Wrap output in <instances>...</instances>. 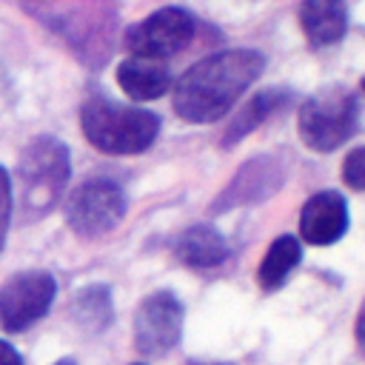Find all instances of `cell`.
<instances>
[{
	"instance_id": "cell-9",
	"label": "cell",
	"mask_w": 365,
	"mask_h": 365,
	"mask_svg": "<svg viewBox=\"0 0 365 365\" xmlns=\"http://www.w3.org/2000/svg\"><path fill=\"white\" fill-rule=\"evenodd\" d=\"M282 182H285L282 163L277 157L259 154V157L248 160L245 165H240V171L231 177V182L220 191V197L214 200V214H222V211L240 208V205H257V202L268 200L271 194H277Z\"/></svg>"
},
{
	"instance_id": "cell-22",
	"label": "cell",
	"mask_w": 365,
	"mask_h": 365,
	"mask_svg": "<svg viewBox=\"0 0 365 365\" xmlns=\"http://www.w3.org/2000/svg\"><path fill=\"white\" fill-rule=\"evenodd\" d=\"M188 365H205V362H188Z\"/></svg>"
},
{
	"instance_id": "cell-21",
	"label": "cell",
	"mask_w": 365,
	"mask_h": 365,
	"mask_svg": "<svg viewBox=\"0 0 365 365\" xmlns=\"http://www.w3.org/2000/svg\"><path fill=\"white\" fill-rule=\"evenodd\" d=\"M54 365H77V362H74V359H57Z\"/></svg>"
},
{
	"instance_id": "cell-17",
	"label": "cell",
	"mask_w": 365,
	"mask_h": 365,
	"mask_svg": "<svg viewBox=\"0 0 365 365\" xmlns=\"http://www.w3.org/2000/svg\"><path fill=\"white\" fill-rule=\"evenodd\" d=\"M342 180H345L351 188L365 191V145L354 148V151L345 157V163H342Z\"/></svg>"
},
{
	"instance_id": "cell-6",
	"label": "cell",
	"mask_w": 365,
	"mask_h": 365,
	"mask_svg": "<svg viewBox=\"0 0 365 365\" xmlns=\"http://www.w3.org/2000/svg\"><path fill=\"white\" fill-rule=\"evenodd\" d=\"M194 37V17L180 6H165L125 29L123 46L131 57L165 60L182 51Z\"/></svg>"
},
{
	"instance_id": "cell-3",
	"label": "cell",
	"mask_w": 365,
	"mask_h": 365,
	"mask_svg": "<svg viewBox=\"0 0 365 365\" xmlns=\"http://www.w3.org/2000/svg\"><path fill=\"white\" fill-rule=\"evenodd\" d=\"M71 174V157L63 140L40 134L20 151L17 160V191L23 220H37L48 214Z\"/></svg>"
},
{
	"instance_id": "cell-8",
	"label": "cell",
	"mask_w": 365,
	"mask_h": 365,
	"mask_svg": "<svg viewBox=\"0 0 365 365\" xmlns=\"http://www.w3.org/2000/svg\"><path fill=\"white\" fill-rule=\"evenodd\" d=\"M182 334V305L171 291L148 294L134 314V345L145 356L168 354Z\"/></svg>"
},
{
	"instance_id": "cell-15",
	"label": "cell",
	"mask_w": 365,
	"mask_h": 365,
	"mask_svg": "<svg viewBox=\"0 0 365 365\" xmlns=\"http://www.w3.org/2000/svg\"><path fill=\"white\" fill-rule=\"evenodd\" d=\"M299 259H302V248H299L297 237H291V234L277 237V240L268 245V251H265V257H262V262H259V271H257L259 285H262L265 291L279 288V285L288 279V274L299 265Z\"/></svg>"
},
{
	"instance_id": "cell-10",
	"label": "cell",
	"mask_w": 365,
	"mask_h": 365,
	"mask_svg": "<svg viewBox=\"0 0 365 365\" xmlns=\"http://www.w3.org/2000/svg\"><path fill=\"white\" fill-rule=\"evenodd\" d=\"M348 231V202L339 191L314 194L299 214V234L311 245H331Z\"/></svg>"
},
{
	"instance_id": "cell-19",
	"label": "cell",
	"mask_w": 365,
	"mask_h": 365,
	"mask_svg": "<svg viewBox=\"0 0 365 365\" xmlns=\"http://www.w3.org/2000/svg\"><path fill=\"white\" fill-rule=\"evenodd\" d=\"M0 365H23V356L3 339H0Z\"/></svg>"
},
{
	"instance_id": "cell-14",
	"label": "cell",
	"mask_w": 365,
	"mask_h": 365,
	"mask_svg": "<svg viewBox=\"0 0 365 365\" xmlns=\"http://www.w3.org/2000/svg\"><path fill=\"white\" fill-rule=\"evenodd\" d=\"M288 100H291L288 88H262V91H257L237 114H231V120L225 125V134H222V145H237L257 125H262L274 111L288 106Z\"/></svg>"
},
{
	"instance_id": "cell-20",
	"label": "cell",
	"mask_w": 365,
	"mask_h": 365,
	"mask_svg": "<svg viewBox=\"0 0 365 365\" xmlns=\"http://www.w3.org/2000/svg\"><path fill=\"white\" fill-rule=\"evenodd\" d=\"M356 339H359V348L365 351V302H362L359 317H356Z\"/></svg>"
},
{
	"instance_id": "cell-12",
	"label": "cell",
	"mask_w": 365,
	"mask_h": 365,
	"mask_svg": "<svg viewBox=\"0 0 365 365\" xmlns=\"http://www.w3.org/2000/svg\"><path fill=\"white\" fill-rule=\"evenodd\" d=\"M299 26L311 46H331L345 37L348 11L342 0H302Z\"/></svg>"
},
{
	"instance_id": "cell-18",
	"label": "cell",
	"mask_w": 365,
	"mask_h": 365,
	"mask_svg": "<svg viewBox=\"0 0 365 365\" xmlns=\"http://www.w3.org/2000/svg\"><path fill=\"white\" fill-rule=\"evenodd\" d=\"M9 220H11V177L0 165V251H3V242L9 234Z\"/></svg>"
},
{
	"instance_id": "cell-11",
	"label": "cell",
	"mask_w": 365,
	"mask_h": 365,
	"mask_svg": "<svg viewBox=\"0 0 365 365\" xmlns=\"http://www.w3.org/2000/svg\"><path fill=\"white\" fill-rule=\"evenodd\" d=\"M117 83L120 88L137 100V103H148L157 100L168 91L171 86V71L165 68L163 60H143V57H128L117 66Z\"/></svg>"
},
{
	"instance_id": "cell-13",
	"label": "cell",
	"mask_w": 365,
	"mask_h": 365,
	"mask_svg": "<svg viewBox=\"0 0 365 365\" xmlns=\"http://www.w3.org/2000/svg\"><path fill=\"white\" fill-rule=\"evenodd\" d=\"M174 257L188 268H214L228 259V242L211 225H191L174 240Z\"/></svg>"
},
{
	"instance_id": "cell-16",
	"label": "cell",
	"mask_w": 365,
	"mask_h": 365,
	"mask_svg": "<svg viewBox=\"0 0 365 365\" xmlns=\"http://www.w3.org/2000/svg\"><path fill=\"white\" fill-rule=\"evenodd\" d=\"M74 319L88 331H103L111 322V294L106 285H86L71 299Z\"/></svg>"
},
{
	"instance_id": "cell-23",
	"label": "cell",
	"mask_w": 365,
	"mask_h": 365,
	"mask_svg": "<svg viewBox=\"0 0 365 365\" xmlns=\"http://www.w3.org/2000/svg\"><path fill=\"white\" fill-rule=\"evenodd\" d=\"M362 88H365V77H362Z\"/></svg>"
},
{
	"instance_id": "cell-1",
	"label": "cell",
	"mask_w": 365,
	"mask_h": 365,
	"mask_svg": "<svg viewBox=\"0 0 365 365\" xmlns=\"http://www.w3.org/2000/svg\"><path fill=\"white\" fill-rule=\"evenodd\" d=\"M265 57L254 48H225L194 63L174 86V111L188 123H214L231 111L262 74Z\"/></svg>"
},
{
	"instance_id": "cell-2",
	"label": "cell",
	"mask_w": 365,
	"mask_h": 365,
	"mask_svg": "<svg viewBox=\"0 0 365 365\" xmlns=\"http://www.w3.org/2000/svg\"><path fill=\"white\" fill-rule=\"evenodd\" d=\"M80 125L86 140L103 154H140L157 140L160 117L148 108L94 94L80 108Z\"/></svg>"
},
{
	"instance_id": "cell-4",
	"label": "cell",
	"mask_w": 365,
	"mask_h": 365,
	"mask_svg": "<svg viewBox=\"0 0 365 365\" xmlns=\"http://www.w3.org/2000/svg\"><path fill=\"white\" fill-rule=\"evenodd\" d=\"M359 103L356 94L345 86H325L302 100L297 111V128L308 148L334 151L339 148L356 128Z\"/></svg>"
},
{
	"instance_id": "cell-5",
	"label": "cell",
	"mask_w": 365,
	"mask_h": 365,
	"mask_svg": "<svg viewBox=\"0 0 365 365\" xmlns=\"http://www.w3.org/2000/svg\"><path fill=\"white\" fill-rule=\"evenodd\" d=\"M125 217V194L114 180L94 177L77 185L66 200V222L77 237L94 240L120 225Z\"/></svg>"
},
{
	"instance_id": "cell-7",
	"label": "cell",
	"mask_w": 365,
	"mask_h": 365,
	"mask_svg": "<svg viewBox=\"0 0 365 365\" xmlns=\"http://www.w3.org/2000/svg\"><path fill=\"white\" fill-rule=\"evenodd\" d=\"M57 294V282L48 271H20L0 285V325L9 334H20L46 317Z\"/></svg>"
},
{
	"instance_id": "cell-24",
	"label": "cell",
	"mask_w": 365,
	"mask_h": 365,
	"mask_svg": "<svg viewBox=\"0 0 365 365\" xmlns=\"http://www.w3.org/2000/svg\"><path fill=\"white\" fill-rule=\"evenodd\" d=\"M134 365H137V362H134Z\"/></svg>"
}]
</instances>
